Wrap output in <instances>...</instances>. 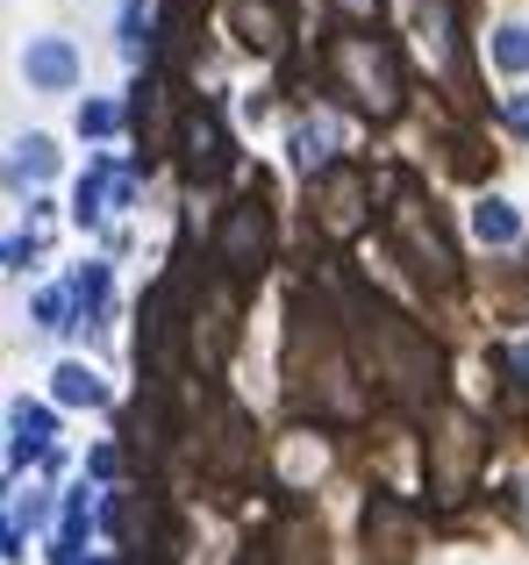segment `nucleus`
Wrapping results in <instances>:
<instances>
[{"mask_svg":"<svg viewBox=\"0 0 529 565\" xmlns=\"http://www.w3.org/2000/svg\"><path fill=\"white\" fill-rule=\"evenodd\" d=\"M272 244V222H264V201H237L229 207V230H223V265L229 273H251Z\"/></svg>","mask_w":529,"mask_h":565,"instance_id":"obj_3","label":"nucleus"},{"mask_svg":"<svg viewBox=\"0 0 529 565\" xmlns=\"http://www.w3.org/2000/svg\"><path fill=\"white\" fill-rule=\"evenodd\" d=\"M36 322L43 330H65V294H36Z\"/></svg>","mask_w":529,"mask_h":565,"instance_id":"obj_12","label":"nucleus"},{"mask_svg":"<svg viewBox=\"0 0 529 565\" xmlns=\"http://www.w3.org/2000/svg\"><path fill=\"white\" fill-rule=\"evenodd\" d=\"M51 394L65 401V408H100V401H108V380L94 373V365H79V359H65L51 373Z\"/></svg>","mask_w":529,"mask_h":565,"instance_id":"obj_5","label":"nucleus"},{"mask_svg":"<svg viewBox=\"0 0 529 565\" xmlns=\"http://www.w3.org/2000/svg\"><path fill=\"white\" fill-rule=\"evenodd\" d=\"M473 236H479V244H516V236H522V207L501 201V193H487V201L473 207Z\"/></svg>","mask_w":529,"mask_h":565,"instance_id":"obj_6","label":"nucleus"},{"mask_svg":"<svg viewBox=\"0 0 529 565\" xmlns=\"http://www.w3.org/2000/svg\"><path fill=\"white\" fill-rule=\"evenodd\" d=\"M501 122L516 129V137H529V94H508L501 100Z\"/></svg>","mask_w":529,"mask_h":565,"instance_id":"obj_13","label":"nucleus"},{"mask_svg":"<svg viewBox=\"0 0 529 565\" xmlns=\"http://www.w3.org/2000/svg\"><path fill=\"white\" fill-rule=\"evenodd\" d=\"M22 79L36 86V94H72V86H79V51H72L65 36H36L22 51Z\"/></svg>","mask_w":529,"mask_h":565,"instance_id":"obj_2","label":"nucleus"},{"mask_svg":"<svg viewBox=\"0 0 529 565\" xmlns=\"http://www.w3.org/2000/svg\"><path fill=\"white\" fill-rule=\"evenodd\" d=\"M57 172V143L51 137H22L14 143V180H51Z\"/></svg>","mask_w":529,"mask_h":565,"instance_id":"obj_10","label":"nucleus"},{"mask_svg":"<svg viewBox=\"0 0 529 565\" xmlns=\"http://www.w3.org/2000/svg\"><path fill=\"white\" fill-rule=\"evenodd\" d=\"M330 8H336V14H350V22H373L379 0H330Z\"/></svg>","mask_w":529,"mask_h":565,"instance_id":"obj_14","label":"nucleus"},{"mask_svg":"<svg viewBox=\"0 0 529 565\" xmlns=\"http://www.w3.org/2000/svg\"><path fill=\"white\" fill-rule=\"evenodd\" d=\"M223 166H229V143H223V122H215L208 108L186 122V172L194 180H223Z\"/></svg>","mask_w":529,"mask_h":565,"instance_id":"obj_4","label":"nucleus"},{"mask_svg":"<svg viewBox=\"0 0 529 565\" xmlns=\"http://www.w3.org/2000/svg\"><path fill=\"white\" fill-rule=\"evenodd\" d=\"M8 423H14V458H22V451H43V444H51V429H57L43 401H14Z\"/></svg>","mask_w":529,"mask_h":565,"instance_id":"obj_7","label":"nucleus"},{"mask_svg":"<svg viewBox=\"0 0 529 565\" xmlns=\"http://www.w3.org/2000/svg\"><path fill=\"white\" fill-rule=\"evenodd\" d=\"M79 129H86V137H108V129H115V108H108V100H86V108H79Z\"/></svg>","mask_w":529,"mask_h":565,"instance_id":"obj_11","label":"nucleus"},{"mask_svg":"<svg viewBox=\"0 0 529 565\" xmlns=\"http://www.w3.org/2000/svg\"><path fill=\"white\" fill-rule=\"evenodd\" d=\"M487 57L501 72H529V22H501V29H494V43H487Z\"/></svg>","mask_w":529,"mask_h":565,"instance_id":"obj_9","label":"nucleus"},{"mask_svg":"<svg viewBox=\"0 0 529 565\" xmlns=\"http://www.w3.org/2000/svg\"><path fill=\"white\" fill-rule=\"evenodd\" d=\"M336 65L350 72V94H358L365 108H379V115L393 108L401 79H393V57H387V51H365V43H344V51H336Z\"/></svg>","mask_w":529,"mask_h":565,"instance_id":"obj_1","label":"nucleus"},{"mask_svg":"<svg viewBox=\"0 0 529 565\" xmlns=\"http://www.w3.org/2000/svg\"><path fill=\"white\" fill-rule=\"evenodd\" d=\"M293 158H301L307 172L336 158V122H330V115H322V122H301V129H293Z\"/></svg>","mask_w":529,"mask_h":565,"instance_id":"obj_8","label":"nucleus"},{"mask_svg":"<svg viewBox=\"0 0 529 565\" xmlns=\"http://www.w3.org/2000/svg\"><path fill=\"white\" fill-rule=\"evenodd\" d=\"M508 365H516V373L529 380V344H516V351H508Z\"/></svg>","mask_w":529,"mask_h":565,"instance_id":"obj_15","label":"nucleus"}]
</instances>
